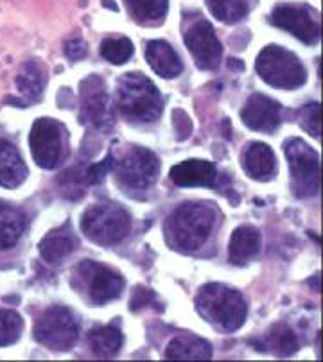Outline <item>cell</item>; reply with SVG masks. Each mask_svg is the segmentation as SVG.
<instances>
[{
    "mask_svg": "<svg viewBox=\"0 0 323 362\" xmlns=\"http://www.w3.org/2000/svg\"><path fill=\"white\" fill-rule=\"evenodd\" d=\"M215 224V209L207 203H183L166 219L169 247L180 253L200 250L210 237Z\"/></svg>",
    "mask_w": 323,
    "mask_h": 362,
    "instance_id": "cell-1",
    "label": "cell"
},
{
    "mask_svg": "<svg viewBox=\"0 0 323 362\" xmlns=\"http://www.w3.org/2000/svg\"><path fill=\"white\" fill-rule=\"evenodd\" d=\"M196 310L221 332H235L246 321V301L239 291L223 284H207L196 294Z\"/></svg>",
    "mask_w": 323,
    "mask_h": 362,
    "instance_id": "cell-2",
    "label": "cell"
},
{
    "mask_svg": "<svg viewBox=\"0 0 323 362\" xmlns=\"http://www.w3.org/2000/svg\"><path fill=\"white\" fill-rule=\"evenodd\" d=\"M117 108L130 122L149 124L160 119L164 99L149 77L130 72L119 79Z\"/></svg>",
    "mask_w": 323,
    "mask_h": 362,
    "instance_id": "cell-3",
    "label": "cell"
},
{
    "mask_svg": "<svg viewBox=\"0 0 323 362\" xmlns=\"http://www.w3.org/2000/svg\"><path fill=\"white\" fill-rule=\"evenodd\" d=\"M131 219L124 206L113 201H99L85 210L81 217V230L101 246H112L126 239L130 233Z\"/></svg>",
    "mask_w": 323,
    "mask_h": 362,
    "instance_id": "cell-4",
    "label": "cell"
},
{
    "mask_svg": "<svg viewBox=\"0 0 323 362\" xmlns=\"http://www.w3.org/2000/svg\"><path fill=\"white\" fill-rule=\"evenodd\" d=\"M255 69L262 81H266L273 88H300L307 79V72L300 59L296 58L291 50L282 49L278 45L264 47L259 54Z\"/></svg>",
    "mask_w": 323,
    "mask_h": 362,
    "instance_id": "cell-5",
    "label": "cell"
},
{
    "mask_svg": "<svg viewBox=\"0 0 323 362\" xmlns=\"http://www.w3.org/2000/svg\"><path fill=\"white\" fill-rule=\"evenodd\" d=\"M291 170V190L296 197H312L319 190V156L309 144L291 139L284 144Z\"/></svg>",
    "mask_w": 323,
    "mask_h": 362,
    "instance_id": "cell-6",
    "label": "cell"
},
{
    "mask_svg": "<svg viewBox=\"0 0 323 362\" xmlns=\"http://www.w3.org/2000/svg\"><path fill=\"white\" fill-rule=\"evenodd\" d=\"M79 337V323L67 307H49L35 323V339L52 351H67Z\"/></svg>",
    "mask_w": 323,
    "mask_h": 362,
    "instance_id": "cell-7",
    "label": "cell"
},
{
    "mask_svg": "<svg viewBox=\"0 0 323 362\" xmlns=\"http://www.w3.org/2000/svg\"><path fill=\"white\" fill-rule=\"evenodd\" d=\"M31 153L36 165L42 169H56L67 156L65 127L52 119L35 120L29 135Z\"/></svg>",
    "mask_w": 323,
    "mask_h": 362,
    "instance_id": "cell-8",
    "label": "cell"
},
{
    "mask_svg": "<svg viewBox=\"0 0 323 362\" xmlns=\"http://www.w3.org/2000/svg\"><path fill=\"white\" fill-rule=\"evenodd\" d=\"M113 170L126 189H149L160 173V160L149 149L135 146L123 154V158L113 160Z\"/></svg>",
    "mask_w": 323,
    "mask_h": 362,
    "instance_id": "cell-9",
    "label": "cell"
},
{
    "mask_svg": "<svg viewBox=\"0 0 323 362\" xmlns=\"http://www.w3.org/2000/svg\"><path fill=\"white\" fill-rule=\"evenodd\" d=\"M81 120L103 133H108L113 127L115 119L112 103L101 77L90 76L81 85Z\"/></svg>",
    "mask_w": 323,
    "mask_h": 362,
    "instance_id": "cell-10",
    "label": "cell"
},
{
    "mask_svg": "<svg viewBox=\"0 0 323 362\" xmlns=\"http://www.w3.org/2000/svg\"><path fill=\"white\" fill-rule=\"evenodd\" d=\"M77 274L86 284V293L94 303L103 305L117 300L124 291V278L103 264L85 260L77 266Z\"/></svg>",
    "mask_w": 323,
    "mask_h": 362,
    "instance_id": "cell-11",
    "label": "cell"
},
{
    "mask_svg": "<svg viewBox=\"0 0 323 362\" xmlns=\"http://www.w3.org/2000/svg\"><path fill=\"white\" fill-rule=\"evenodd\" d=\"M316 13L307 6H277L271 13V23L291 33L307 45H314L319 40V23Z\"/></svg>",
    "mask_w": 323,
    "mask_h": 362,
    "instance_id": "cell-12",
    "label": "cell"
},
{
    "mask_svg": "<svg viewBox=\"0 0 323 362\" xmlns=\"http://www.w3.org/2000/svg\"><path fill=\"white\" fill-rule=\"evenodd\" d=\"M185 43L200 69L214 70L220 66L223 47H221L210 23L205 20L194 23L193 28L185 33Z\"/></svg>",
    "mask_w": 323,
    "mask_h": 362,
    "instance_id": "cell-13",
    "label": "cell"
},
{
    "mask_svg": "<svg viewBox=\"0 0 323 362\" xmlns=\"http://www.w3.org/2000/svg\"><path fill=\"white\" fill-rule=\"evenodd\" d=\"M241 119L251 132L273 133L282 120V106L262 93H254L241 110Z\"/></svg>",
    "mask_w": 323,
    "mask_h": 362,
    "instance_id": "cell-14",
    "label": "cell"
},
{
    "mask_svg": "<svg viewBox=\"0 0 323 362\" xmlns=\"http://www.w3.org/2000/svg\"><path fill=\"white\" fill-rule=\"evenodd\" d=\"M169 176L178 187H210L214 185L217 173L214 163L205 160H187L174 165Z\"/></svg>",
    "mask_w": 323,
    "mask_h": 362,
    "instance_id": "cell-15",
    "label": "cell"
},
{
    "mask_svg": "<svg viewBox=\"0 0 323 362\" xmlns=\"http://www.w3.org/2000/svg\"><path fill=\"white\" fill-rule=\"evenodd\" d=\"M77 250V239L69 228H56L50 230L40 240V255L47 264L58 266Z\"/></svg>",
    "mask_w": 323,
    "mask_h": 362,
    "instance_id": "cell-16",
    "label": "cell"
},
{
    "mask_svg": "<svg viewBox=\"0 0 323 362\" xmlns=\"http://www.w3.org/2000/svg\"><path fill=\"white\" fill-rule=\"evenodd\" d=\"M242 167L251 180L269 181L277 174V158L271 147L262 142H254L242 156Z\"/></svg>",
    "mask_w": 323,
    "mask_h": 362,
    "instance_id": "cell-17",
    "label": "cell"
},
{
    "mask_svg": "<svg viewBox=\"0 0 323 362\" xmlns=\"http://www.w3.org/2000/svg\"><path fill=\"white\" fill-rule=\"evenodd\" d=\"M146 59L151 69L164 79H174L181 74L183 65L178 58L176 50L164 40H153L146 47Z\"/></svg>",
    "mask_w": 323,
    "mask_h": 362,
    "instance_id": "cell-18",
    "label": "cell"
},
{
    "mask_svg": "<svg viewBox=\"0 0 323 362\" xmlns=\"http://www.w3.org/2000/svg\"><path fill=\"white\" fill-rule=\"evenodd\" d=\"M27 165L18 149L8 140L0 139V187L16 189L27 180Z\"/></svg>",
    "mask_w": 323,
    "mask_h": 362,
    "instance_id": "cell-19",
    "label": "cell"
},
{
    "mask_svg": "<svg viewBox=\"0 0 323 362\" xmlns=\"http://www.w3.org/2000/svg\"><path fill=\"white\" fill-rule=\"evenodd\" d=\"M261 250V233L254 226H239L228 243V257L235 266H244Z\"/></svg>",
    "mask_w": 323,
    "mask_h": 362,
    "instance_id": "cell-20",
    "label": "cell"
},
{
    "mask_svg": "<svg viewBox=\"0 0 323 362\" xmlns=\"http://www.w3.org/2000/svg\"><path fill=\"white\" fill-rule=\"evenodd\" d=\"M254 346L261 351H269L277 357H288L298 350V339L288 325L275 323L264 337L255 341Z\"/></svg>",
    "mask_w": 323,
    "mask_h": 362,
    "instance_id": "cell-21",
    "label": "cell"
},
{
    "mask_svg": "<svg viewBox=\"0 0 323 362\" xmlns=\"http://www.w3.org/2000/svg\"><path fill=\"white\" fill-rule=\"evenodd\" d=\"M166 357L173 361H208L212 357V346L198 335H178L167 346Z\"/></svg>",
    "mask_w": 323,
    "mask_h": 362,
    "instance_id": "cell-22",
    "label": "cell"
},
{
    "mask_svg": "<svg viewBox=\"0 0 323 362\" xmlns=\"http://www.w3.org/2000/svg\"><path fill=\"white\" fill-rule=\"evenodd\" d=\"M26 230V216L13 204L0 201V251L15 246Z\"/></svg>",
    "mask_w": 323,
    "mask_h": 362,
    "instance_id": "cell-23",
    "label": "cell"
},
{
    "mask_svg": "<svg viewBox=\"0 0 323 362\" xmlns=\"http://www.w3.org/2000/svg\"><path fill=\"white\" fill-rule=\"evenodd\" d=\"M89 343L94 355L101 358H112L123 348V332L113 325L94 328L89 334Z\"/></svg>",
    "mask_w": 323,
    "mask_h": 362,
    "instance_id": "cell-24",
    "label": "cell"
},
{
    "mask_svg": "<svg viewBox=\"0 0 323 362\" xmlns=\"http://www.w3.org/2000/svg\"><path fill=\"white\" fill-rule=\"evenodd\" d=\"M16 86H18V92L22 93L23 99H38L43 92V86H45L43 66L35 59L23 63L18 76H16Z\"/></svg>",
    "mask_w": 323,
    "mask_h": 362,
    "instance_id": "cell-25",
    "label": "cell"
},
{
    "mask_svg": "<svg viewBox=\"0 0 323 362\" xmlns=\"http://www.w3.org/2000/svg\"><path fill=\"white\" fill-rule=\"evenodd\" d=\"M130 15L139 23H160L166 18L169 0H124Z\"/></svg>",
    "mask_w": 323,
    "mask_h": 362,
    "instance_id": "cell-26",
    "label": "cell"
},
{
    "mask_svg": "<svg viewBox=\"0 0 323 362\" xmlns=\"http://www.w3.org/2000/svg\"><path fill=\"white\" fill-rule=\"evenodd\" d=\"M212 15L223 23H235L248 13L246 0H207Z\"/></svg>",
    "mask_w": 323,
    "mask_h": 362,
    "instance_id": "cell-27",
    "label": "cell"
},
{
    "mask_svg": "<svg viewBox=\"0 0 323 362\" xmlns=\"http://www.w3.org/2000/svg\"><path fill=\"white\" fill-rule=\"evenodd\" d=\"M133 43L128 38H106L101 43V56L113 65H124L133 56Z\"/></svg>",
    "mask_w": 323,
    "mask_h": 362,
    "instance_id": "cell-28",
    "label": "cell"
},
{
    "mask_svg": "<svg viewBox=\"0 0 323 362\" xmlns=\"http://www.w3.org/2000/svg\"><path fill=\"white\" fill-rule=\"evenodd\" d=\"M23 330V321L13 310L0 308V346H9L20 339Z\"/></svg>",
    "mask_w": 323,
    "mask_h": 362,
    "instance_id": "cell-29",
    "label": "cell"
},
{
    "mask_svg": "<svg viewBox=\"0 0 323 362\" xmlns=\"http://www.w3.org/2000/svg\"><path fill=\"white\" fill-rule=\"evenodd\" d=\"M300 126L314 139L322 136V106L319 103H311L302 108Z\"/></svg>",
    "mask_w": 323,
    "mask_h": 362,
    "instance_id": "cell-30",
    "label": "cell"
},
{
    "mask_svg": "<svg viewBox=\"0 0 323 362\" xmlns=\"http://www.w3.org/2000/svg\"><path fill=\"white\" fill-rule=\"evenodd\" d=\"M113 156H106L101 163H96V165H90L89 169L85 170V181L86 185H94V183H99V181L104 180L108 173H112L113 170Z\"/></svg>",
    "mask_w": 323,
    "mask_h": 362,
    "instance_id": "cell-31",
    "label": "cell"
},
{
    "mask_svg": "<svg viewBox=\"0 0 323 362\" xmlns=\"http://www.w3.org/2000/svg\"><path fill=\"white\" fill-rule=\"evenodd\" d=\"M173 127L174 133H176V140H180V142L193 135V122L183 110H174L173 112Z\"/></svg>",
    "mask_w": 323,
    "mask_h": 362,
    "instance_id": "cell-32",
    "label": "cell"
},
{
    "mask_svg": "<svg viewBox=\"0 0 323 362\" xmlns=\"http://www.w3.org/2000/svg\"><path fill=\"white\" fill-rule=\"evenodd\" d=\"M154 301H157V298H154V294L149 289H146V287H137L133 291V294H131L130 308L131 310H139V308L147 307V305H154Z\"/></svg>",
    "mask_w": 323,
    "mask_h": 362,
    "instance_id": "cell-33",
    "label": "cell"
},
{
    "mask_svg": "<svg viewBox=\"0 0 323 362\" xmlns=\"http://www.w3.org/2000/svg\"><path fill=\"white\" fill-rule=\"evenodd\" d=\"M86 52H89V47H86V43L83 42V40L76 38V40H69V42H67L65 54L69 56L70 59H74V62H79V59L85 58Z\"/></svg>",
    "mask_w": 323,
    "mask_h": 362,
    "instance_id": "cell-34",
    "label": "cell"
}]
</instances>
